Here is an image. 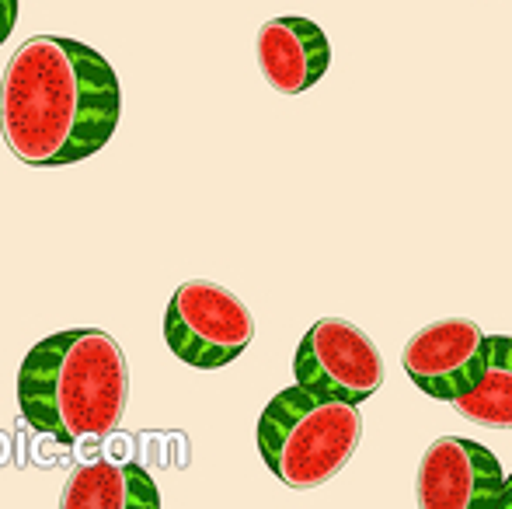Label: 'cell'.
<instances>
[{"label": "cell", "mask_w": 512, "mask_h": 509, "mask_svg": "<svg viewBox=\"0 0 512 509\" xmlns=\"http://www.w3.org/2000/svg\"><path fill=\"white\" fill-rule=\"evenodd\" d=\"M119 77L91 46L32 35L0 77V133L18 161L63 168L95 157L119 126Z\"/></svg>", "instance_id": "1"}, {"label": "cell", "mask_w": 512, "mask_h": 509, "mask_svg": "<svg viewBox=\"0 0 512 509\" xmlns=\"http://www.w3.org/2000/svg\"><path fill=\"white\" fill-rule=\"evenodd\" d=\"M129 370L119 342L102 328H70L35 342L18 370L25 422L63 447L105 440L119 429Z\"/></svg>", "instance_id": "2"}, {"label": "cell", "mask_w": 512, "mask_h": 509, "mask_svg": "<svg viewBox=\"0 0 512 509\" xmlns=\"http://www.w3.org/2000/svg\"><path fill=\"white\" fill-rule=\"evenodd\" d=\"M255 440L265 468L286 489H317L352 461L363 415L356 401L293 384L265 405Z\"/></svg>", "instance_id": "3"}, {"label": "cell", "mask_w": 512, "mask_h": 509, "mask_svg": "<svg viewBox=\"0 0 512 509\" xmlns=\"http://www.w3.org/2000/svg\"><path fill=\"white\" fill-rule=\"evenodd\" d=\"M164 339L182 363L220 370L255 339V318L237 293L209 279H189L175 290L164 314Z\"/></svg>", "instance_id": "4"}, {"label": "cell", "mask_w": 512, "mask_h": 509, "mask_svg": "<svg viewBox=\"0 0 512 509\" xmlns=\"http://www.w3.org/2000/svg\"><path fill=\"white\" fill-rule=\"evenodd\" d=\"M293 374L310 391L338 394L359 405L384 387V356L359 325L345 318H321L300 342Z\"/></svg>", "instance_id": "5"}, {"label": "cell", "mask_w": 512, "mask_h": 509, "mask_svg": "<svg viewBox=\"0 0 512 509\" xmlns=\"http://www.w3.org/2000/svg\"><path fill=\"white\" fill-rule=\"evenodd\" d=\"M422 509H512L506 475L488 447L464 436H439L418 468Z\"/></svg>", "instance_id": "6"}, {"label": "cell", "mask_w": 512, "mask_h": 509, "mask_svg": "<svg viewBox=\"0 0 512 509\" xmlns=\"http://www.w3.org/2000/svg\"><path fill=\"white\" fill-rule=\"evenodd\" d=\"M488 335L471 318H443L411 335L405 370L411 384L436 401H457L485 374Z\"/></svg>", "instance_id": "7"}, {"label": "cell", "mask_w": 512, "mask_h": 509, "mask_svg": "<svg viewBox=\"0 0 512 509\" xmlns=\"http://www.w3.org/2000/svg\"><path fill=\"white\" fill-rule=\"evenodd\" d=\"M258 67L279 95H304L324 77L331 46L310 18H272L258 28Z\"/></svg>", "instance_id": "8"}, {"label": "cell", "mask_w": 512, "mask_h": 509, "mask_svg": "<svg viewBox=\"0 0 512 509\" xmlns=\"http://www.w3.org/2000/svg\"><path fill=\"white\" fill-rule=\"evenodd\" d=\"M63 509H154L161 506L154 478L140 464L91 461L67 478L60 496Z\"/></svg>", "instance_id": "9"}, {"label": "cell", "mask_w": 512, "mask_h": 509, "mask_svg": "<svg viewBox=\"0 0 512 509\" xmlns=\"http://www.w3.org/2000/svg\"><path fill=\"white\" fill-rule=\"evenodd\" d=\"M453 408L478 426L512 429V335H488L485 374Z\"/></svg>", "instance_id": "10"}, {"label": "cell", "mask_w": 512, "mask_h": 509, "mask_svg": "<svg viewBox=\"0 0 512 509\" xmlns=\"http://www.w3.org/2000/svg\"><path fill=\"white\" fill-rule=\"evenodd\" d=\"M14 21H18V0H0V46L14 32Z\"/></svg>", "instance_id": "11"}, {"label": "cell", "mask_w": 512, "mask_h": 509, "mask_svg": "<svg viewBox=\"0 0 512 509\" xmlns=\"http://www.w3.org/2000/svg\"><path fill=\"white\" fill-rule=\"evenodd\" d=\"M506 489H509V506H512V475L506 478Z\"/></svg>", "instance_id": "12"}]
</instances>
